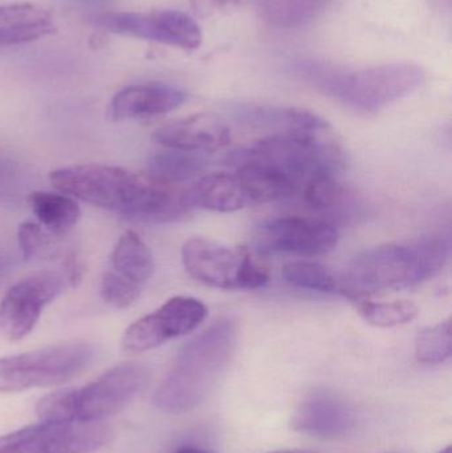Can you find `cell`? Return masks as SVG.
I'll list each match as a JSON object with an SVG mask.
<instances>
[{
    "label": "cell",
    "instance_id": "cell-27",
    "mask_svg": "<svg viewBox=\"0 0 452 453\" xmlns=\"http://www.w3.org/2000/svg\"><path fill=\"white\" fill-rule=\"evenodd\" d=\"M284 279L292 287L323 293H340V277L323 264L292 261L284 265Z\"/></svg>",
    "mask_w": 452,
    "mask_h": 453
},
{
    "label": "cell",
    "instance_id": "cell-6",
    "mask_svg": "<svg viewBox=\"0 0 452 453\" xmlns=\"http://www.w3.org/2000/svg\"><path fill=\"white\" fill-rule=\"evenodd\" d=\"M50 180L58 193L130 219L148 188L149 175L90 164L61 167L50 173Z\"/></svg>",
    "mask_w": 452,
    "mask_h": 453
},
{
    "label": "cell",
    "instance_id": "cell-13",
    "mask_svg": "<svg viewBox=\"0 0 452 453\" xmlns=\"http://www.w3.org/2000/svg\"><path fill=\"white\" fill-rule=\"evenodd\" d=\"M337 226L315 218L283 217L265 220L255 229L257 252L318 256L328 253L339 242Z\"/></svg>",
    "mask_w": 452,
    "mask_h": 453
},
{
    "label": "cell",
    "instance_id": "cell-17",
    "mask_svg": "<svg viewBox=\"0 0 452 453\" xmlns=\"http://www.w3.org/2000/svg\"><path fill=\"white\" fill-rule=\"evenodd\" d=\"M234 117L247 127L272 134H323L331 127L318 114L291 106L238 105Z\"/></svg>",
    "mask_w": 452,
    "mask_h": 453
},
{
    "label": "cell",
    "instance_id": "cell-11",
    "mask_svg": "<svg viewBox=\"0 0 452 453\" xmlns=\"http://www.w3.org/2000/svg\"><path fill=\"white\" fill-rule=\"evenodd\" d=\"M206 317V305L198 298L186 296L170 298L161 308L127 327L122 337V350L126 354L153 350L167 341L190 334Z\"/></svg>",
    "mask_w": 452,
    "mask_h": 453
},
{
    "label": "cell",
    "instance_id": "cell-22",
    "mask_svg": "<svg viewBox=\"0 0 452 453\" xmlns=\"http://www.w3.org/2000/svg\"><path fill=\"white\" fill-rule=\"evenodd\" d=\"M193 191L196 206L210 211L228 214L249 206L235 174L214 173L204 175L194 183Z\"/></svg>",
    "mask_w": 452,
    "mask_h": 453
},
{
    "label": "cell",
    "instance_id": "cell-26",
    "mask_svg": "<svg viewBox=\"0 0 452 453\" xmlns=\"http://www.w3.org/2000/svg\"><path fill=\"white\" fill-rule=\"evenodd\" d=\"M355 303L364 321L376 327H395L409 324L419 314L418 306L406 300L376 303L369 298H360Z\"/></svg>",
    "mask_w": 452,
    "mask_h": 453
},
{
    "label": "cell",
    "instance_id": "cell-1",
    "mask_svg": "<svg viewBox=\"0 0 452 453\" xmlns=\"http://www.w3.org/2000/svg\"><path fill=\"white\" fill-rule=\"evenodd\" d=\"M450 247L448 237L430 236L364 250L340 277V293L357 301L434 279L448 264Z\"/></svg>",
    "mask_w": 452,
    "mask_h": 453
},
{
    "label": "cell",
    "instance_id": "cell-8",
    "mask_svg": "<svg viewBox=\"0 0 452 453\" xmlns=\"http://www.w3.org/2000/svg\"><path fill=\"white\" fill-rule=\"evenodd\" d=\"M182 263L196 281L215 289H259L270 281V271L247 247L233 250L222 242L193 237L183 244Z\"/></svg>",
    "mask_w": 452,
    "mask_h": 453
},
{
    "label": "cell",
    "instance_id": "cell-4",
    "mask_svg": "<svg viewBox=\"0 0 452 453\" xmlns=\"http://www.w3.org/2000/svg\"><path fill=\"white\" fill-rule=\"evenodd\" d=\"M300 73L326 95L355 111H381L416 92L425 81L421 66L410 63L384 64L355 72L329 71L324 66H300Z\"/></svg>",
    "mask_w": 452,
    "mask_h": 453
},
{
    "label": "cell",
    "instance_id": "cell-16",
    "mask_svg": "<svg viewBox=\"0 0 452 453\" xmlns=\"http://www.w3.org/2000/svg\"><path fill=\"white\" fill-rule=\"evenodd\" d=\"M186 100L188 95L172 85L161 82L130 85L116 93L109 106V117L113 121H125L162 116L180 108Z\"/></svg>",
    "mask_w": 452,
    "mask_h": 453
},
{
    "label": "cell",
    "instance_id": "cell-34",
    "mask_svg": "<svg viewBox=\"0 0 452 453\" xmlns=\"http://www.w3.org/2000/svg\"><path fill=\"white\" fill-rule=\"evenodd\" d=\"M438 453H451V446L446 447L445 449H442V451L438 452Z\"/></svg>",
    "mask_w": 452,
    "mask_h": 453
},
{
    "label": "cell",
    "instance_id": "cell-33",
    "mask_svg": "<svg viewBox=\"0 0 452 453\" xmlns=\"http://www.w3.org/2000/svg\"><path fill=\"white\" fill-rule=\"evenodd\" d=\"M271 453H316L312 451H307V449H284V451H276Z\"/></svg>",
    "mask_w": 452,
    "mask_h": 453
},
{
    "label": "cell",
    "instance_id": "cell-18",
    "mask_svg": "<svg viewBox=\"0 0 452 453\" xmlns=\"http://www.w3.org/2000/svg\"><path fill=\"white\" fill-rule=\"evenodd\" d=\"M231 161L239 165L235 177L249 199V206L283 201L299 193L296 183L268 162L235 154Z\"/></svg>",
    "mask_w": 452,
    "mask_h": 453
},
{
    "label": "cell",
    "instance_id": "cell-25",
    "mask_svg": "<svg viewBox=\"0 0 452 453\" xmlns=\"http://www.w3.org/2000/svg\"><path fill=\"white\" fill-rule=\"evenodd\" d=\"M209 161L204 154L164 148L149 159L148 173L159 180L185 185L203 173Z\"/></svg>",
    "mask_w": 452,
    "mask_h": 453
},
{
    "label": "cell",
    "instance_id": "cell-32",
    "mask_svg": "<svg viewBox=\"0 0 452 453\" xmlns=\"http://www.w3.org/2000/svg\"><path fill=\"white\" fill-rule=\"evenodd\" d=\"M174 453H211L207 449H201V447H183V449H178Z\"/></svg>",
    "mask_w": 452,
    "mask_h": 453
},
{
    "label": "cell",
    "instance_id": "cell-12",
    "mask_svg": "<svg viewBox=\"0 0 452 453\" xmlns=\"http://www.w3.org/2000/svg\"><path fill=\"white\" fill-rule=\"evenodd\" d=\"M57 272H37L19 280L0 301V334L11 342L23 340L36 326L42 309L65 289Z\"/></svg>",
    "mask_w": 452,
    "mask_h": 453
},
{
    "label": "cell",
    "instance_id": "cell-30",
    "mask_svg": "<svg viewBox=\"0 0 452 453\" xmlns=\"http://www.w3.org/2000/svg\"><path fill=\"white\" fill-rule=\"evenodd\" d=\"M143 288L117 276L114 272L108 271L101 281V297L108 305L117 309L127 308L134 303L142 293Z\"/></svg>",
    "mask_w": 452,
    "mask_h": 453
},
{
    "label": "cell",
    "instance_id": "cell-21",
    "mask_svg": "<svg viewBox=\"0 0 452 453\" xmlns=\"http://www.w3.org/2000/svg\"><path fill=\"white\" fill-rule=\"evenodd\" d=\"M111 261V272L141 288L148 284L156 269L151 250L134 231H126L119 237Z\"/></svg>",
    "mask_w": 452,
    "mask_h": 453
},
{
    "label": "cell",
    "instance_id": "cell-31",
    "mask_svg": "<svg viewBox=\"0 0 452 453\" xmlns=\"http://www.w3.org/2000/svg\"><path fill=\"white\" fill-rule=\"evenodd\" d=\"M244 0H191L194 10L201 15H214L238 7Z\"/></svg>",
    "mask_w": 452,
    "mask_h": 453
},
{
    "label": "cell",
    "instance_id": "cell-19",
    "mask_svg": "<svg viewBox=\"0 0 452 453\" xmlns=\"http://www.w3.org/2000/svg\"><path fill=\"white\" fill-rule=\"evenodd\" d=\"M52 12L34 3L0 5V47L42 39L55 31Z\"/></svg>",
    "mask_w": 452,
    "mask_h": 453
},
{
    "label": "cell",
    "instance_id": "cell-7",
    "mask_svg": "<svg viewBox=\"0 0 452 453\" xmlns=\"http://www.w3.org/2000/svg\"><path fill=\"white\" fill-rule=\"evenodd\" d=\"M96 350L87 342L50 346L0 358V393L64 385L81 375L95 361Z\"/></svg>",
    "mask_w": 452,
    "mask_h": 453
},
{
    "label": "cell",
    "instance_id": "cell-15",
    "mask_svg": "<svg viewBox=\"0 0 452 453\" xmlns=\"http://www.w3.org/2000/svg\"><path fill=\"white\" fill-rule=\"evenodd\" d=\"M231 129L225 119L211 113L193 114L175 119L153 133L162 148L191 153H212L230 145Z\"/></svg>",
    "mask_w": 452,
    "mask_h": 453
},
{
    "label": "cell",
    "instance_id": "cell-3",
    "mask_svg": "<svg viewBox=\"0 0 452 453\" xmlns=\"http://www.w3.org/2000/svg\"><path fill=\"white\" fill-rule=\"evenodd\" d=\"M150 380V369L141 362H125L89 385L55 391L36 404L44 422L101 423L121 412Z\"/></svg>",
    "mask_w": 452,
    "mask_h": 453
},
{
    "label": "cell",
    "instance_id": "cell-23",
    "mask_svg": "<svg viewBox=\"0 0 452 453\" xmlns=\"http://www.w3.org/2000/svg\"><path fill=\"white\" fill-rule=\"evenodd\" d=\"M28 203L37 223L56 237L72 231L81 217L79 204L65 194L34 191L29 196Z\"/></svg>",
    "mask_w": 452,
    "mask_h": 453
},
{
    "label": "cell",
    "instance_id": "cell-5",
    "mask_svg": "<svg viewBox=\"0 0 452 453\" xmlns=\"http://www.w3.org/2000/svg\"><path fill=\"white\" fill-rule=\"evenodd\" d=\"M323 134H270L235 153L268 162L288 175L297 188L324 177L336 178L345 167L342 149Z\"/></svg>",
    "mask_w": 452,
    "mask_h": 453
},
{
    "label": "cell",
    "instance_id": "cell-24",
    "mask_svg": "<svg viewBox=\"0 0 452 453\" xmlns=\"http://www.w3.org/2000/svg\"><path fill=\"white\" fill-rule=\"evenodd\" d=\"M331 0H257L265 23L279 29H295L315 20Z\"/></svg>",
    "mask_w": 452,
    "mask_h": 453
},
{
    "label": "cell",
    "instance_id": "cell-28",
    "mask_svg": "<svg viewBox=\"0 0 452 453\" xmlns=\"http://www.w3.org/2000/svg\"><path fill=\"white\" fill-rule=\"evenodd\" d=\"M416 357L425 365L445 364L451 357V322H440L419 333L416 341Z\"/></svg>",
    "mask_w": 452,
    "mask_h": 453
},
{
    "label": "cell",
    "instance_id": "cell-10",
    "mask_svg": "<svg viewBox=\"0 0 452 453\" xmlns=\"http://www.w3.org/2000/svg\"><path fill=\"white\" fill-rule=\"evenodd\" d=\"M101 423L44 422L0 436V453H93L111 443Z\"/></svg>",
    "mask_w": 452,
    "mask_h": 453
},
{
    "label": "cell",
    "instance_id": "cell-29",
    "mask_svg": "<svg viewBox=\"0 0 452 453\" xmlns=\"http://www.w3.org/2000/svg\"><path fill=\"white\" fill-rule=\"evenodd\" d=\"M55 237L39 223H21L18 229V242L24 260L37 261L52 257L56 253Z\"/></svg>",
    "mask_w": 452,
    "mask_h": 453
},
{
    "label": "cell",
    "instance_id": "cell-14",
    "mask_svg": "<svg viewBox=\"0 0 452 453\" xmlns=\"http://www.w3.org/2000/svg\"><path fill=\"white\" fill-rule=\"evenodd\" d=\"M357 414L344 396L326 388H316L303 399L292 418V428L303 435L339 439L355 428Z\"/></svg>",
    "mask_w": 452,
    "mask_h": 453
},
{
    "label": "cell",
    "instance_id": "cell-2",
    "mask_svg": "<svg viewBox=\"0 0 452 453\" xmlns=\"http://www.w3.org/2000/svg\"><path fill=\"white\" fill-rule=\"evenodd\" d=\"M236 348L233 319L220 317L188 341L157 388L154 404L169 414L193 411L211 393Z\"/></svg>",
    "mask_w": 452,
    "mask_h": 453
},
{
    "label": "cell",
    "instance_id": "cell-9",
    "mask_svg": "<svg viewBox=\"0 0 452 453\" xmlns=\"http://www.w3.org/2000/svg\"><path fill=\"white\" fill-rule=\"evenodd\" d=\"M90 23L111 34L149 40L183 50H198L203 42L199 24L188 13L177 10L109 11L90 16Z\"/></svg>",
    "mask_w": 452,
    "mask_h": 453
},
{
    "label": "cell",
    "instance_id": "cell-20",
    "mask_svg": "<svg viewBox=\"0 0 452 453\" xmlns=\"http://www.w3.org/2000/svg\"><path fill=\"white\" fill-rule=\"evenodd\" d=\"M305 204L323 222L336 226L337 223L347 222L357 217L360 204L341 183L334 177L318 178L302 188Z\"/></svg>",
    "mask_w": 452,
    "mask_h": 453
}]
</instances>
